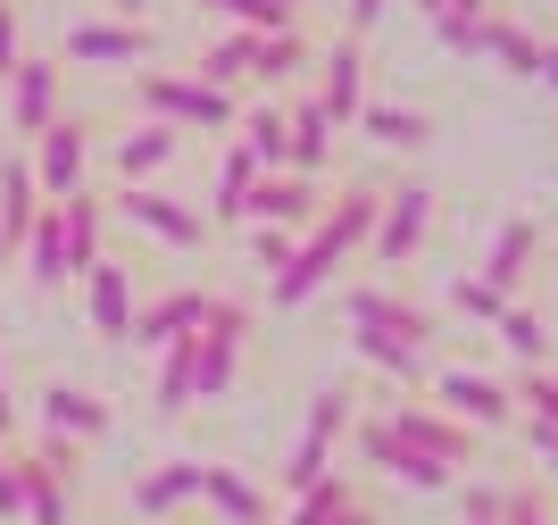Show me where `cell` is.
Wrapping results in <instances>:
<instances>
[{
  "mask_svg": "<svg viewBox=\"0 0 558 525\" xmlns=\"http://www.w3.org/2000/svg\"><path fill=\"white\" fill-rule=\"evenodd\" d=\"M134 100L159 117V126H175V134H233V117H242V92H217V84L175 75V68H142Z\"/></svg>",
  "mask_w": 558,
  "mask_h": 525,
  "instance_id": "obj_1",
  "label": "cell"
},
{
  "mask_svg": "<svg viewBox=\"0 0 558 525\" xmlns=\"http://www.w3.org/2000/svg\"><path fill=\"white\" fill-rule=\"evenodd\" d=\"M359 426V392L350 384H326L317 401H308L301 417V442H292V458H283V501H301L308 484H326L333 476V442Z\"/></svg>",
  "mask_w": 558,
  "mask_h": 525,
  "instance_id": "obj_2",
  "label": "cell"
},
{
  "mask_svg": "<svg viewBox=\"0 0 558 525\" xmlns=\"http://www.w3.org/2000/svg\"><path fill=\"white\" fill-rule=\"evenodd\" d=\"M109 217L117 226H134V234H150L159 251H209V208H192V201H175V192H159V183H125L109 201Z\"/></svg>",
  "mask_w": 558,
  "mask_h": 525,
  "instance_id": "obj_3",
  "label": "cell"
},
{
  "mask_svg": "<svg viewBox=\"0 0 558 525\" xmlns=\"http://www.w3.org/2000/svg\"><path fill=\"white\" fill-rule=\"evenodd\" d=\"M75 442L43 434L34 451H17V501H25V525H68L75 517Z\"/></svg>",
  "mask_w": 558,
  "mask_h": 525,
  "instance_id": "obj_4",
  "label": "cell"
},
{
  "mask_svg": "<svg viewBox=\"0 0 558 525\" xmlns=\"http://www.w3.org/2000/svg\"><path fill=\"white\" fill-rule=\"evenodd\" d=\"M425 242H434V183H384L367 259H375V267H409Z\"/></svg>",
  "mask_w": 558,
  "mask_h": 525,
  "instance_id": "obj_5",
  "label": "cell"
},
{
  "mask_svg": "<svg viewBox=\"0 0 558 525\" xmlns=\"http://www.w3.org/2000/svg\"><path fill=\"white\" fill-rule=\"evenodd\" d=\"M425 392H434V409L459 417L466 434H509L517 426V392L500 384V375H475V367H434L425 375Z\"/></svg>",
  "mask_w": 558,
  "mask_h": 525,
  "instance_id": "obj_6",
  "label": "cell"
},
{
  "mask_svg": "<svg viewBox=\"0 0 558 525\" xmlns=\"http://www.w3.org/2000/svg\"><path fill=\"white\" fill-rule=\"evenodd\" d=\"M25 167H34V183H43V201H68V192H93V126L84 117H50L43 134H34V151H25Z\"/></svg>",
  "mask_w": 558,
  "mask_h": 525,
  "instance_id": "obj_7",
  "label": "cell"
},
{
  "mask_svg": "<svg viewBox=\"0 0 558 525\" xmlns=\"http://www.w3.org/2000/svg\"><path fill=\"white\" fill-rule=\"evenodd\" d=\"M342 267H350V251L333 242L326 226H308V234H301V251H292L276 275H267V309H283V318H292V309H308L317 293H333V275H342Z\"/></svg>",
  "mask_w": 558,
  "mask_h": 525,
  "instance_id": "obj_8",
  "label": "cell"
},
{
  "mask_svg": "<svg viewBox=\"0 0 558 525\" xmlns=\"http://www.w3.org/2000/svg\"><path fill=\"white\" fill-rule=\"evenodd\" d=\"M317 84H308V100L333 117V126H359V109H367V43H350V34H333V43H317Z\"/></svg>",
  "mask_w": 558,
  "mask_h": 525,
  "instance_id": "obj_9",
  "label": "cell"
},
{
  "mask_svg": "<svg viewBox=\"0 0 558 525\" xmlns=\"http://www.w3.org/2000/svg\"><path fill=\"white\" fill-rule=\"evenodd\" d=\"M384 426H392V434L409 442V451L442 458L450 476H459V467H475V451H484V434H466L459 417H442L434 401H392V409H384Z\"/></svg>",
  "mask_w": 558,
  "mask_h": 525,
  "instance_id": "obj_10",
  "label": "cell"
},
{
  "mask_svg": "<svg viewBox=\"0 0 558 525\" xmlns=\"http://www.w3.org/2000/svg\"><path fill=\"white\" fill-rule=\"evenodd\" d=\"M350 442H359V458H367L375 476H392V484H409V492H450V467L442 458H425V451H409V442L392 434V426H384V417H359V426H350Z\"/></svg>",
  "mask_w": 558,
  "mask_h": 525,
  "instance_id": "obj_11",
  "label": "cell"
},
{
  "mask_svg": "<svg viewBox=\"0 0 558 525\" xmlns=\"http://www.w3.org/2000/svg\"><path fill=\"white\" fill-rule=\"evenodd\" d=\"M75 284H84V318H93V334H100V343H125V334H134V309H142L134 267H125V259H100V267H84Z\"/></svg>",
  "mask_w": 558,
  "mask_h": 525,
  "instance_id": "obj_12",
  "label": "cell"
},
{
  "mask_svg": "<svg viewBox=\"0 0 558 525\" xmlns=\"http://www.w3.org/2000/svg\"><path fill=\"white\" fill-rule=\"evenodd\" d=\"M0 92H9V126L34 142L50 117L68 109V68H59V59H17V75H9Z\"/></svg>",
  "mask_w": 558,
  "mask_h": 525,
  "instance_id": "obj_13",
  "label": "cell"
},
{
  "mask_svg": "<svg viewBox=\"0 0 558 525\" xmlns=\"http://www.w3.org/2000/svg\"><path fill=\"white\" fill-rule=\"evenodd\" d=\"M317 183L292 176V167H267V176L242 192V226H317Z\"/></svg>",
  "mask_w": 558,
  "mask_h": 525,
  "instance_id": "obj_14",
  "label": "cell"
},
{
  "mask_svg": "<svg viewBox=\"0 0 558 525\" xmlns=\"http://www.w3.org/2000/svg\"><path fill=\"white\" fill-rule=\"evenodd\" d=\"M209 284H175V293H159V300H142L134 309V334H125V343L134 350H167V343H184L192 325L209 318Z\"/></svg>",
  "mask_w": 558,
  "mask_h": 525,
  "instance_id": "obj_15",
  "label": "cell"
},
{
  "mask_svg": "<svg viewBox=\"0 0 558 525\" xmlns=\"http://www.w3.org/2000/svg\"><path fill=\"white\" fill-rule=\"evenodd\" d=\"M68 59L75 68H150L159 59V34L150 25H68Z\"/></svg>",
  "mask_w": 558,
  "mask_h": 525,
  "instance_id": "obj_16",
  "label": "cell"
},
{
  "mask_svg": "<svg viewBox=\"0 0 558 525\" xmlns=\"http://www.w3.org/2000/svg\"><path fill=\"white\" fill-rule=\"evenodd\" d=\"M342 325L359 334V325H384V334H417V343H434V318H425L417 300H400L392 284H350L342 293Z\"/></svg>",
  "mask_w": 558,
  "mask_h": 525,
  "instance_id": "obj_17",
  "label": "cell"
},
{
  "mask_svg": "<svg viewBox=\"0 0 558 525\" xmlns=\"http://www.w3.org/2000/svg\"><path fill=\"white\" fill-rule=\"evenodd\" d=\"M283 134H292V159H283L292 176H308V183H326V176H333V142H342V126H333V117L317 109L308 92L283 109Z\"/></svg>",
  "mask_w": 558,
  "mask_h": 525,
  "instance_id": "obj_18",
  "label": "cell"
},
{
  "mask_svg": "<svg viewBox=\"0 0 558 525\" xmlns=\"http://www.w3.org/2000/svg\"><path fill=\"white\" fill-rule=\"evenodd\" d=\"M175 151H184V134H175V126H159V117H142L134 134L109 142V167H117L125 183H159L167 167H175Z\"/></svg>",
  "mask_w": 558,
  "mask_h": 525,
  "instance_id": "obj_19",
  "label": "cell"
},
{
  "mask_svg": "<svg viewBox=\"0 0 558 525\" xmlns=\"http://www.w3.org/2000/svg\"><path fill=\"white\" fill-rule=\"evenodd\" d=\"M109 426H117V417H109V401H100V392H84V384H50V392H43V434H59V442H75V451H84V442H100Z\"/></svg>",
  "mask_w": 558,
  "mask_h": 525,
  "instance_id": "obj_20",
  "label": "cell"
},
{
  "mask_svg": "<svg viewBox=\"0 0 558 525\" xmlns=\"http://www.w3.org/2000/svg\"><path fill=\"white\" fill-rule=\"evenodd\" d=\"M534 259H542V226L534 217H500V226H492V251H484V284H500V293L517 300V284L534 275Z\"/></svg>",
  "mask_w": 558,
  "mask_h": 525,
  "instance_id": "obj_21",
  "label": "cell"
},
{
  "mask_svg": "<svg viewBox=\"0 0 558 525\" xmlns=\"http://www.w3.org/2000/svg\"><path fill=\"white\" fill-rule=\"evenodd\" d=\"M283 525H375V501L350 476H326V484H308L301 501L283 509Z\"/></svg>",
  "mask_w": 558,
  "mask_h": 525,
  "instance_id": "obj_22",
  "label": "cell"
},
{
  "mask_svg": "<svg viewBox=\"0 0 558 525\" xmlns=\"http://www.w3.org/2000/svg\"><path fill=\"white\" fill-rule=\"evenodd\" d=\"M350 350H359L367 367H384L392 384H425V375H434V350H425L417 334H384V325H359V334H350Z\"/></svg>",
  "mask_w": 558,
  "mask_h": 525,
  "instance_id": "obj_23",
  "label": "cell"
},
{
  "mask_svg": "<svg viewBox=\"0 0 558 525\" xmlns=\"http://www.w3.org/2000/svg\"><path fill=\"white\" fill-rule=\"evenodd\" d=\"M308 59H317L308 25H283V34H251V84H258V92H276V84H292V75H308Z\"/></svg>",
  "mask_w": 558,
  "mask_h": 525,
  "instance_id": "obj_24",
  "label": "cell"
},
{
  "mask_svg": "<svg viewBox=\"0 0 558 525\" xmlns=\"http://www.w3.org/2000/svg\"><path fill=\"white\" fill-rule=\"evenodd\" d=\"M201 501L226 525H267V492H258L242 467H226V458H201Z\"/></svg>",
  "mask_w": 558,
  "mask_h": 525,
  "instance_id": "obj_25",
  "label": "cell"
},
{
  "mask_svg": "<svg viewBox=\"0 0 558 525\" xmlns=\"http://www.w3.org/2000/svg\"><path fill=\"white\" fill-rule=\"evenodd\" d=\"M59 217H68V284H75L84 267L109 259V208H100V192H68Z\"/></svg>",
  "mask_w": 558,
  "mask_h": 525,
  "instance_id": "obj_26",
  "label": "cell"
},
{
  "mask_svg": "<svg viewBox=\"0 0 558 525\" xmlns=\"http://www.w3.org/2000/svg\"><path fill=\"white\" fill-rule=\"evenodd\" d=\"M17 251H25V275H34L43 293H59V284H68V217H59V201L34 208V226H25Z\"/></svg>",
  "mask_w": 558,
  "mask_h": 525,
  "instance_id": "obj_27",
  "label": "cell"
},
{
  "mask_svg": "<svg viewBox=\"0 0 558 525\" xmlns=\"http://www.w3.org/2000/svg\"><path fill=\"white\" fill-rule=\"evenodd\" d=\"M359 134H367L375 151H425V142H434V117L409 109V100H367V109H359Z\"/></svg>",
  "mask_w": 558,
  "mask_h": 525,
  "instance_id": "obj_28",
  "label": "cell"
},
{
  "mask_svg": "<svg viewBox=\"0 0 558 525\" xmlns=\"http://www.w3.org/2000/svg\"><path fill=\"white\" fill-rule=\"evenodd\" d=\"M184 501H201V458H167L134 484V517H175Z\"/></svg>",
  "mask_w": 558,
  "mask_h": 525,
  "instance_id": "obj_29",
  "label": "cell"
},
{
  "mask_svg": "<svg viewBox=\"0 0 558 525\" xmlns=\"http://www.w3.org/2000/svg\"><path fill=\"white\" fill-rule=\"evenodd\" d=\"M34 208H43V183H34L25 151H9V159H0V242H9V251L25 242V226H34Z\"/></svg>",
  "mask_w": 558,
  "mask_h": 525,
  "instance_id": "obj_30",
  "label": "cell"
},
{
  "mask_svg": "<svg viewBox=\"0 0 558 525\" xmlns=\"http://www.w3.org/2000/svg\"><path fill=\"white\" fill-rule=\"evenodd\" d=\"M500 350H509L517 367H558V334L542 309H525V300H509L500 309Z\"/></svg>",
  "mask_w": 558,
  "mask_h": 525,
  "instance_id": "obj_31",
  "label": "cell"
},
{
  "mask_svg": "<svg viewBox=\"0 0 558 525\" xmlns=\"http://www.w3.org/2000/svg\"><path fill=\"white\" fill-rule=\"evenodd\" d=\"M233 142H242V151L258 159V176L292 159V134H283V109H276V100H258V109H242V117H233Z\"/></svg>",
  "mask_w": 558,
  "mask_h": 525,
  "instance_id": "obj_32",
  "label": "cell"
},
{
  "mask_svg": "<svg viewBox=\"0 0 558 525\" xmlns=\"http://www.w3.org/2000/svg\"><path fill=\"white\" fill-rule=\"evenodd\" d=\"M484 59H500V68H509V75H525V84H534V59H542V43H534V34H525V25H509V17H500V9H492Z\"/></svg>",
  "mask_w": 558,
  "mask_h": 525,
  "instance_id": "obj_33",
  "label": "cell"
},
{
  "mask_svg": "<svg viewBox=\"0 0 558 525\" xmlns=\"http://www.w3.org/2000/svg\"><path fill=\"white\" fill-rule=\"evenodd\" d=\"M450 309H459V318H484V325H500L509 293H500V284H484V275H450Z\"/></svg>",
  "mask_w": 558,
  "mask_h": 525,
  "instance_id": "obj_34",
  "label": "cell"
},
{
  "mask_svg": "<svg viewBox=\"0 0 558 525\" xmlns=\"http://www.w3.org/2000/svg\"><path fill=\"white\" fill-rule=\"evenodd\" d=\"M517 409H525V417H550V426H558V367H517Z\"/></svg>",
  "mask_w": 558,
  "mask_h": 525,
  "instance_id": "obj_35",
  "label": "cell"
},
{
  "mask_svg": "<svg viewBox=\"0 0 558 525\" xmlns=\"http://www.w3.org/2000/svg\"><path fill=\"white\" fill-rule=\"evenodd\" d=\"M434 34H442V50H459V59H484L492 9H484V17H459V9H442V17H434Z\"/></svg>",
  "mask_w": 558,
  "mask_h": 525,
  "instance_id": "obj_36",
  "label": "cell"
},
{
  "mask_svg": "<svg viewBox=\"0 0 558 525\" xmlns=\"http://www.w3.org/2000/svg\"><path fill=\"white\" fill-rule=\"evenodd\" d=\"M301 234H308V226H251V267H267V275H276L283 259L301 251Z\"/></svg>",
  "mask_w": 558,
  "mask_h": 525,
  "instance_id": "obj_37",
  "label": "cell"
},
{
  "mask_svg": "<svg viewBox=\"0 0 558 525\" xmlns=\"http://www.w3.org/2000/svg\"><path fill=\"white\" fill-rule=\"evenodd\" d=\"M492 525H558L550 517V492H534V484H509V492H500V517Z\"/></svg>",
  "mask_w": 558,
  "mask_h": 525,
  "instance_id": "obj_38",
  "label": "cell"
},
{
  "mask_svg": "<svg viewBox=\"0 0 558 525\" xmlns=\"http://www.w3.org/2000/svg\"><path fill=\"white\" fill-rule=\"evenodd\" d=\"M450 492H459V525H492V517H500V492H509V484L466 476V484H450Z\"/></svg>",
  "mask_w": 558,
  "mask_h": 525,
  "instance_id": "obj_39",
  "label": "cell"
},
{
  "mask_svg": "<svg viewBox=\"0 0 558 525\" xmlns=\"http://www.w3.org/2000/svg\"><path fill=\"white\" fill-rule=\"evenodd\" d=\"M509 434H525V451L542 458V476H558V426H550V417H525V409H517Z\"/></svg>",
  "mask_w": 558,
  "mask_h": 525,
  "instance_id": "obj_40",
  "label": "cell"
},
{
  "mask_svg": "<svg viewBox=\"0 0 558 525\" xmlns=\"http://www.w3.org/2000/svg\"><path fill=\"white\" fill-rule=\"evenodd\" d=\"M17 59H25V17H17V0H0V84L17 75Z\"/></svg>",
  "mask_w": 558,
  "mask_h": 525,
  "instance_id": "obj_41",
  "label": "cell"
},
{
  "mask_svg": "<svg viewBox=\"0 0 558 525\" xmlns=\"http://www.w3.org/2000/svg\"><path fill=\"white\" fill-rule=\"evenodd\" d=\"M384 9H392V0H342V34H350V43H367L375 25H384Z\"/></svg>",
  "mask_w": 558,
  "mask_h": 525,
  "instance_id": "obj_42",
  "label": "cell"
},
{
  "mask_svg": "<svg viewBox=\"0 0 558 525\" xmlns=\"http://www.w3.org/2000/svg\"><path fill=\"white\" fill-rule=\"evenodd\" d=\"M0 517H25V501H17V451L0 442Z\"/></svg>",
  "mask_w": 558,
  "mask_h": 525,
  "instance_id": "obj_43",
  "label": "cell"
},
{
  "mask_svg": "<svg viewBox=\"0 0 558 525\" xmlns=\"http://www.w3.org/2000/svg\"><path fill=\"white\" fill-rule=\"evenodd\" d=\"M534 84H542V92H558V43H542V59H534Z\"/></svg>",
  "mask_w": 558,
  "mask_h": 525,
  "instance_id": "obj_44",
  "label": "cell"
},
{
  "mask_svg": "<svg viewBox=\"0 0 558 525\" xmlns=\"http://www.w3.org/2000/svg\"><path fill=\"white\" fill-rule=\"evenodd\" d=\"M17 434V401H9V375H0V442Z\"/></svg>",
  "mask_w": 558,
  "mask_h": 525,
  "instance_id": "obj_45",
  "label": "cell"
},
{
  "mask_svg": "<svg viewBox=\"0 0 558 525\" xmlns=\"http://www.w3.org/2000/svg\"><path fill=\"white\" fill-rule=\"evenodd\" d=\"M267 9H276V17H292V25L308 17V0H267Z\"/></svg>",
  "mask_w": 558,
  "mask_h": 525,
  "instance_id": "obj_46",
  "label": "cell"
},
{
  "mask_svg": "<svg viewBox=\"0 0 558 525\" xmlns=\"http://www.w3.org/2000/svg\"><path fill=\"white\" fill-rule=\"evenodd\" d=\"M109 9H117L125 25H142V9H150V0H109Z\"/></svg>",
  "mask_w": 558,
  "mask_h": 525,
  "instance_id": "obj_47",
  "label": "cell"
},
{
  "mask_svg": "<svg viewBox=\"0 0 558 525\" xmlns=\"http://www.w3.org/2000/svg\"><path fill=\"white\" fill-rule=\"evenodd\" d=\"M450 9H459V17H484V9H492V0H450Z\"/></svg>",
  "mask_w": 558,
  "mask_h": 525,
  "instance_id": "obj_48",
  "label": "cell"
},
{
  "mask_svg": "<svg viewBox=\"0 0 558 525\" xmlns=\"http://www.w3.org/2000/svg\"><path fill=\"white\" fill-rule=\"evenodd\" d=\"M417 9H425V17H442V9H450V0H417Z\"/></svg>",
  "mask_w": 558,
  "mask_h": 525,
  "instance_id": "obj_49",
  "label": "cell"
},
{
  "mask_svg": "<svg viewBox=\"0 0 558 525\" xmlns=\"http://www.w3.org/2000/svg\"><path fill=\"white\" fill-rule=\"evenodd\" d=\"M9 259H17V251H9V242H0V267H9Z\"/></svg>",
  "mask_w": 558,
  "mask_h": 525,
  "instance_id": "obj_50",
  "label": "cell"
}]
</instances>
